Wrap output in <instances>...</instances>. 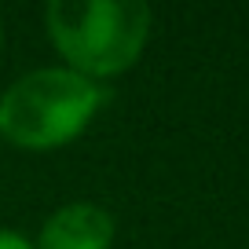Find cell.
Here are the masks:
<instances>
[{
    "mask_svg": "<svg viewBox=\"0 0 249 249\" xmlns=\"http://www.w3.org/2000/svg\"><path fill=\"white\" fill-rule=\"evenodd\" d=\"M44 26L66 66L85 77H114L143 55L150 8L143 0H52Z\"/></svg>",
    "mask_w": 249,
    "mask_h": 249,
    "instance_id": "2",
    "label": "cell"
},
{
    "mask_svg": "<svg viewBox=\"0 0 249 249\" xmlns=\"http://www.w3.org/2000/svg\"><path fill=\"white\" fill-rule=\"evenodd\" d=\"M117 224L95 202H66L40 224L33 249H110Z\"/></svg>",
    "mask_w": 249,
    "mask_h": 249,
    "instance_id": "3",
    "label": "cell"
},
{
    "mask_svg": "<svg viewBox=\"0 0 249 249\" xmlns=\"http://www.w3.org/2000/svg\"><path fill=\"white\" fill-rule=\"evenodd\" d=\"M0 44H4V26H0Z\"/></svg>",
    "mask_w": 249,
    "mask_h": 249,
    "instance_id": "5",
    "label": "cell"
},
{
    "mask_svg": "<svg viewBox=\"0 0 249 249\" xmlns=\"http://www.w3.org/2000/svg\"><path fill=\"white\" fill-rule=\"evenodd\" d=\"M0 249H33V242L22 231H11V227H0Z\"/></svg>",
    "mask_w": 249,
    "mask_h": 249,
    "instance_id": "4",
    "label": "cell"
},
{
    "mask_svg": "<svg viewBox=\"0 0 249 249\" xmlns=\"http://www.w3.org/2000/svg\"><path fill=\"white\" fill-rule=\"evenodd\" d=\"M107 88L70 66H37L0 92V136L22 150H55L77 140Z\"/></svg>",
    "mask_w": 249,
    "mask_h": 249,
    "instance_id": "1",
    "label": "cell"
}]
</instances>
